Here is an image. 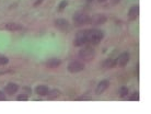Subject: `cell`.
Instances as JSON below:
<instances>
[{"label": "cell", "instance_id": "1", "mask_svg": "<svg viewBox=\"0 0 151 114\" xmlns=\"http://www.w3.org/2000/svg\"><path fill=\"white\" fill-rule=\"evenodd\" d=\"M104 36V34L102 31L97 29L92 30H87L85 31V38H87V42L91 43L93 45H97L100 44V42L102 41V38Z\"/></svg>", "mask_w": 151, "mask_h": 114}, {"label": "cell", "instance_id": "2", "mask_svg": "<svg viewBox=\"0 0 151 114\" xmlns=\"http://www.w3.org/2000/svg\"><path fill=\"white\" fill-rule=\"evenodd\" d=\"M79 56L80 58L82 59V60H84V62H91L94 58V56H95V52H94V50H93L92 47L87 46L80 51Z\"/></svg>", "mask_w": 151, "mask_h": 114}, {"label": "cell", "instance_id": "3", "mask_svg": "<svg viewBox=\"0 0 151 114\" xmlns=\"http://www.w3.org/2000/svg\"><path fill=\"white\" fill-rule=\"evenodd\" d=\"M73 22L77 26L84 25V24H88L90 22V17L84 12H77L73 17Z\"/></svg>", "mask_w": 151, "mask_h": 114}, {"label": "cell", "instance_id": "4", "mask_svg": "<svg viewBox=\"0 0 151 114\" xmlns=\"http://www.w3.org/2000/svg\"><path fill=\"white\" fill-rule=\"evenodd\" d=\"M84 69V64L81 63L80 60H75V62H72L68 65V70L72 74H75V72H82Z\"/></svg>", "mask_w": 151, "mask_h": 114}, {"label": "cell", "instance_id": "5", "mask_svg": "<svg viewBox=\"0 0 151 114\" xmlns=\"http://www.w3.org/2000/svg\"><path fill=\"white\" fill-rule=\"evenodd\" d=\"M104 22H106V17L104 14H95L92 18H90V22L89 23L92 24V25H101Z\"/></svg>", "mask_w": 151, "mask_h": 114}, {"label": "cell", "instance_id": "6", "mask_svg": "<svg viewBox=\"0 0 151 114\" xmlns=\"http://www.w3.org/2000/svg\"><path fill=\"white\" fill-rule=\"evenodd\" d=\"M87 38H85V31H82L78 33L77 38L75 40V45L76 46H82L84 44H87Z\"/></svg>", "mask_w": 151, "mask_h": 114}, {"label": "cell", "instance_id": "7", "mask_svg": "<svg viewBox=\"0 0 151 114\" xmlns=\"http://www.w3.org/2000/svg\"><path fill=\"white\" fill-rule=\"evenodd\" d=\"M55 25H56L57 29L61 30V31H67L69 29V23L65 19H58V20H56L55 21Z\"/></svg>", "mask_w": 151, "mask_h": 114}, {"label": "cell", "instance_id": "8", "mask_svg": "<svg viewBox=\"0 0 151 114\" xmlns=\"http://www.w3.org/2000/svg\"><path fill=\"white\" fill-rule=\"evenodd\" d=\"M109 82L107 80L101 81L100 84L97 85V89H95V93H97V94H101V93H103L106 89L109 88Z\"/></svg>", "mask_w": 151, "mask_h": 114}, {"label": "cell", "instance_id": "9", "mask_svg": "<svg viewBox=\"0 0 151 114\" xmlns=\"http://www.w3.org/2000/svg\"><path fill=\"white\" fill-rule=\"evenodd\" d=\"M128 60H129V54L127 52H125V53H123L122 55L119 56V58L117 59V63L121 67H124V66L127 65Z\"/></svg>", "mask_w": 151, "mask_h": 114}, {"label": "cell", "instance_id": "10", "mask_svg": "<svg viewBox=\"0 0 151 114\" xmlns=\"http://www.w3.org/2000/svg\"><path fill=\"white\" fill-rule=\"evenodd\" d=\"M18 89H19V87H18V85H16V84H8V85L6 86L4 90H6V92L8 93V94L12 96V94H14V93L17 92Z\"/></svg>", "mask_w": 151, "mask_h": 114}, {"label": "cell", "instance_id": "11", "mask_svg": "<svg viewBox=\"0 0 151 114\" xmlns=\"http://www.w3.org/2000/svg\"><path fill=\"white\" fill-rule=\"evenodd\" d=\"M138 14H139L138 6H134V7L130 8L129 12H128V18H129L130 20H135L136 18L138 17Z\"/></svg>", "mask_w": 151, "mask_h": 114}, {"label": "cell", "instance_id": "12", "mask_svg": "<svg viewBox=\"0 0 151 114\" xmlns=\"http://www.w3.org/2000/svg\"><path fill=\"white\" fill-rule=\"evenodd\" d=\"M60 64H61V60H60V59L52 58V59H49V60H47L46 66L48 68H56V67H58Z\"/></svg>", "mask_w": 151, "mask_h": 114}, {"label": "cell", "instance_id": "13", "mask_svg": "<svg viewBox=\"0 0 151 114\" xmlns=\"http://www.w3.org/2000/svg\"><path fill=\"white\" fill-rule=\"evenodd\" d=\"M35 91L37 93L38 96H46L47 92H48V88H47L46 86H38L37 88L35 89Z\"/></svg>", "mask_w": 151, "mask_h": 114}, {"label": "cell", "instance_id": "14", "mask_svg": "<svg viewBox=\"0 0 151 114\" xmlns=\"http://www.w3.org/2000/svg\"><path fill=\"white\" fill-rule=\"evenodd\" d=\"M46 96L48 97V99L54 100V99H57V98L60 96V91H59V90H56V89H54V90H52V91H48Z\"/></svg>", "mask_w": 151, "mask_h": 114}, {"label": "cell", "instance_id": "15", "mask_svg": "<svg viewBox=\"0 0 151 114\" xmlns=\"http://www.w3.org/2000/svg\"><path fill=\"white\" fill-rule=\"evenodd\" d=\"M6 29L10 30V31H19L22 29V26L17 23H8V24H6Z\"/></svg>", "mask_w": 151, "mask_h": 114}, {"label": "cell", "instance_id": "16", "mask_svg": "<svg viewBox=\"0 0 151 114\" xmlns=\"http://www.w3.org/2000/svg\"><path fill=\"white\" fill-rule=\"evenodd\" d=\"M116 64H117V60H116V59H107V60L103 64V66L106 68H113Z\"/></svg>", "mask_w": 151, "mask_h": 114}, {"label": "cell", "instance_id": "17", "mask_svg": "<svg viewBox=\"0 0 151 114\" xmlns=\"http://www.w3.org/2000/svg\"><path fill=\"white\" fill-rule=\"evenodd\" d=\"M119 94H121V97L122 98L128 96V88H127V87H122L121 90H119Z\"/></svg>", "mask_w": 151, "mask_h": 114}, {"label": "cell", "instance_id": "18", "mask_svg": "<svg viewBox=\"0 0 151 114\" xmlns=\"http://www.w3.org/2000/svg\"><path fill=\"white\" fill-rule=\"evenodd\" d=\"M67 4H68V2L66 1V0H63L60 4H59V6H58V11H63L64 9L67 7Z\"/></svg>", "mask_w": 151, "mask_h": 114}, {"label": "cell", "instance_id": "19", "mask_svg": "<svg viewBox=\"0 0 151 114\" xmlns=\"http://www.w3.org/2000/svg\"><path fill=\"white\" fill-rule=\"evenodd\" d=\"M129 100L131 101H136V100H139V93L138 92H135L131 97L129 98Z\"/></svg>", "mask_w": 151, "mask_h": 114}, {"label": "cell", "instance_id": "20", "mask_svg": "<svg viewBox=\"0 0 151 114\" xmlns=\"http://www.w3.org/2000/svg\"><path fill=\"white\" fill-rule=\"evenodd\" d=\"M9 59L6 58V57H0V66L1 65H6V64H8Z\"/></svg>", "mask_w": 151, "mask_h": 114}, {"label": "cell", "instance_id": "21", "mask_svg": "<svg viewBox=\"0 0 151 114\" xmlns=\"http://www.w3.org/2000/svg\"><path fill=\"white\" fill-rule=\"evenodd\" d=\"M18 101H26L28 100V97L26 96H24V94H21V96H19V97L17 98Z\"/></svg>", "mask_w": 151, "mask_h": 114}, {"label": "cell", "instance_id": "22", "mask_svg": "<svg viewBox=\"0 0 151 114\" xmlns=\"http://www.w3.org/2000/svg\"><path fill=\"white\" fill-rule=\"evenodd\" d=\"M4 100H6V96L2 91H0V101H4Z\"/></svg>", "mask_w": 151, "mask_h": 114}, {"label": "cell", "instance_id": "23", "mask_svg": "<svg viewBox=\"0 0 151 114\" xmlns=\"http://www.w3.org/2000/svg\"><path fill=\"white\" fill-rule=\"evenodd\" d=\"M43 1H44V0H36V1L34 2V6H35V7H37V6H40V4H42Z\"/></svg>", "mask_w": 151, "mask_h": 114}, {"label": "cell", "instance_id": "24", "mask_svg": "<svg viewBox=\"0 0 151 114\" xmlns=\"http://www.w3.org/2000/svg\"><path fill=\"white\" fill-rule=\"evenodd\" d=\"M99 2H104V1H106V0H97Z\"/></svg>", "mask_w": 151, "mask_h": 114}, {"label": "cell", "instance_id": "25", "mask_svg": "<svg viewBox=\"0 0 151 114\" xmlns=\"http://www.w3.org/2000/svg\"><path fill=\"white\" fill-rule=\"evenodd\" d=\"M87 1H89V2H90V1H93V0H87Z\"/></svg>", "mask_w": 151, "mask_h": 114}]
</instances>
